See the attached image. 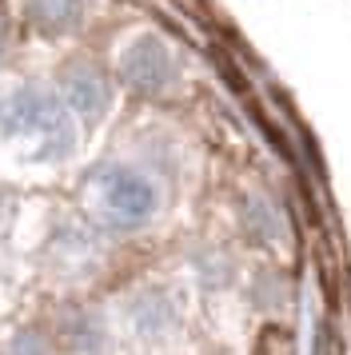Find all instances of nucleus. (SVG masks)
<instances>
[{
	"label": "nucleus",
	"mask_w": 351,
	"mask_h": 355,
	"mask_svg": "<svg viewBox=\"0 0 351 355\" xmlns=\"http://www.w3.org/2000/svg\"><path fill=\"white\" fill-rule=\"evenodd\" d=\"M20 17L40 36H68L84 20V0H20Z\"/></svg>",
	"instance_id": "nucleus-6"
},
{
	"label": "nucleus",
	"mask_w": 351,
	"mask_h": 355,
	"mask_svg": "<svg viewBox=\"0 0 351 355\" xmlns=\"http://www.w3.org/2000/svg\"><path fill=\"white\" fill-rule=\"evenodd\" d=\"M84 204L92 224H100L104 232H144L164 208V188L160 180L140 168V164L128 160H108L92 168L84 180Z\"/></svg>",
	"instance_id": "nucleus-2"
},
{
	"label": "nucleus",
	"mask_w": 351,
	"mask_h": 355,
	"mask_svg": "<svg viewBox=\"0 0 351 355\" xmlns=\"http://www.w3.org/2000/svg\"><path fill=\"white\" fill-rule=\"evenodd\" d=\"M116 80L136 96H168L180 80V60H176L172 44L164 36L140 33L116 52Z\"/></svg>",
	"instance_id": "nucleus-3"
},
{
	"label": "nucleus",
	"mask_w": 351,
	"mask_h": 355,
	"mask_svg": "<svg viewBox=\"0 0 351 355\" xmlns=\"http://www.w3.org/2000/svg\"><path fill=\"white\" fill-rule=\"evenodd\" d=\"M0 132L32 160H64L76 148V116L56 88L36 80L12 84L0 96Z\"/></svg>",
	"instance_id": "nucleus-1"
},
{
	"label": "nucleus",
	"mask_w": 351,
	"mask_h": 355,
	"mask_svg": "<svg viewBox=\"0 0 351 355\" xmlns=\"http://www.w3.org/2000/svg\"><path fill=\"white\" fill-rule=\"evenodd\" d=\"M8 40H12V33H8V17L0 12V56L8 52Z\"/></svg>",
	"instance_id": "nucleus-9"
},
{
	"label": "nucleus",
	"mask_w": 351,
	"mask_h": 355,
	"mask_svg": "<svg viewBox=\"0 0 351 355\" xmlns=\"http://www.w3.org/2000/svg\"><path fill=\"white\" fill-rule=\"evenodd\" d=\"M120 320L144 343H164V339H172L180 331L184 311H180V300H176L172 288H164V284H140V288L128 291L124 307H120Z\"/></svg>",
	"instance_id": "nucleus-4"
},
{
	"label": "nucleus",
	"mask_w": 351,
	"mask_h": 355,
	"mask_svg": "<svg viewBox=\"0 0 351 355\" xmlns=\"http://www.w3.org/2000/svg\"><path fill=\"white\" fill-rule=\"evenodd\" d=\"M12 355H48V347H44V339L36 336V331H24V336H16Z\"/></svg>",
	"instance_id": "nucleus-8"
},
{
	"label": "nucleus",
	"mask_w": 351,
	"mask_h": 355,
	"mask_svg": "<svg viewBox=\"0 0 351 355\" xmlns=\"http://www.w3.org/2000/svg\"><path fill=\"white\" fill-rule=\"evenodd\" d=\"M56 92H60V100L72 108V116L84 120V124L104 120V116L112 112V96H116L112 76L96 64V60H84V56H80V60H68V64L60 68Z\"/></svg>",
	"instance_id": "nucleus-5"
},
{
	"label": "nucleus",
	"mask_w": 351,
	"mask_h": 355,
	"mask_svg": "<svg viewBox=\"0 0 351 355\" xmlns=\"http://www.w3.org/2000/svg\"><path fill=\"white\" fill-rule=\"evenodd\" d=\"M243 227L252 232L255 240H280L284 236V220H280V208L271 204L268 196H243Z\"/></svg>",
	"instance_id": "nucleus-7"
}]
</instances>
